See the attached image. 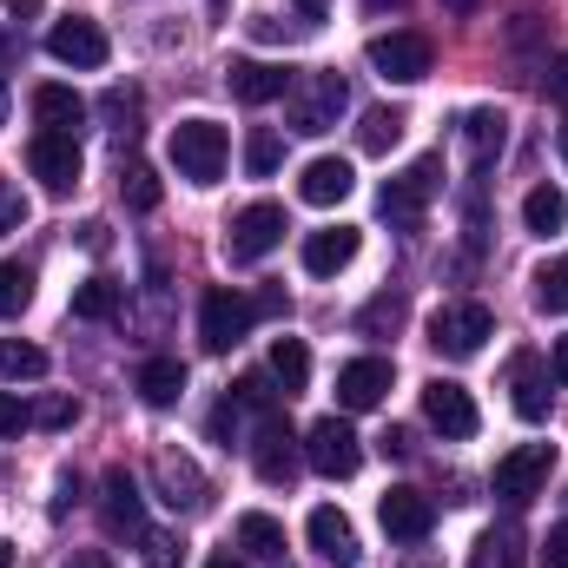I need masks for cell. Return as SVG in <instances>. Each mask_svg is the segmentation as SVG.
Wrapping results in <instances>:
<instances>
[{
  "instance_id": "cell-1",
  "label": "cell",
  "mask_w": 568,
  "mask_h": 568,
  "mask_svg": "<svg viewBox=\"0 0 568 568\" xmlns=\"http://www.w3.org/2000/svg\"><path fill=\"white\" fill-rule=\"evenodd\" d=\"M351 106V87L331 73V67H311V73H291V93H284V120L291 133H331Z\"/></svg>"
},
{
  "instance_id": "cell-2",
  "label": "cell",
  "mask_w": 568,
  "mask_h": 568,
  "mask_svg": "<svg viewBox=\"0 0 568 568\" xmlns=\"http://www.w3.org/2000/svg\"><path fill=\"white\" fill-rule=\"evenodd\" d=\"M165 152H172L179 179H192V185H219V179H225V159H232V140H225V126H212V120H179Z\"/></svg>"
},
{
  "instance_id": "cell-3",
  "label": "cell",
  "mask_w": 568,
  "mask_h": 568,
  "mask_svg": "<svg viewBox=\"0 0 568 568\" xmlns=\"http://www.w3.org/2000/svg\"><path fill=\"white\" fill-rule=\"evenodd\" d=\"M252 317H258V304H252L245 291H232V284H212V291L199 297V344H205L212 357H225L232 344H245Z\"/></svg>"
},
{
  "instance_id": "cell-4",
  "label": "cell",
  "mask_w": 568,
  "mask_h": 568,
  "mask_svg": "<svg viewBox=\"0 0 568 568\" xmlns=\"http://www.w3.org/2000/svg\"><path fill=\"white\" fill-rule=\"evenodd\" d=\"M496 337V317H489V304H476V297H463V304H443L436 317H429V344H436V357H476L483 344Z\"/></svg>"
},
{
  "instance_id": "cell-5",
  "label": "cell",
  "mask_w": 568,
  "mask_h": 568,
  "mask_svg": "<svg viewBox=\"0 0 568 568\" xmlns=\"http://www.w3.org/2000/svg\"><path fill=\"white\" fill-rule=\"evenodd\" d=\"M429 67H436L429 33L397 27V33H377V40H371V73L390 80V87H417V80H429Z\"/></svg>"
},
{
  "instance_id": "cell-6",
  "label": "cell",
  "mask_w": 568,
  "mask_h": 568,
  "mask_svg": "<svg viewBox=\"0 0 568 568\" xmlns=\"http://www.w3.org/2000/svg\"><path fill=\"white\" fill-rule=\"evenodd\" d=\"M278 245H284V205H272V199L245 205V212L225 225V258H232V265H258V258H272Z\"/></svg>"
},
{
  "instance_id": "cell-7",
  "label": "cell",
  "mask_w": 568,
  "mask_h": 568,
  "mask_svg": "<svg viewBox=\"0 0 568 568\" xmlns=\"http://www.w3.org/2000/svg\"><path fill=\"white\" fill-rule=\"evenodd\" d=\"M436 192H443V159L424 152V159H410V165L384 185V199H377V205H384V219H390V225H417Z\"/></svg>"
},
{
  "instance_id": "cell-8",
  "label": "cell",
  "mask_w": 568,
  "mask_h": 568,
  "mask_svg": "<svg viewBox=\"0 0 568 568\" xmlns=\"http://www.w3.org/2000/svg\"><path fill=\"white\" fill-rule=\"evenodd\" d=\"M304 463H311L317 476L344 483V476H357V469H364V443H357V429L344 424V417H317L311 436H304Z\"/></svg>"
},
{
  "instance_id": "cell-9",
  "label": "cell",
  "mask_w": 568,
  "mask_h": 568,
  "mask_svg": "<svg viewBox=\"0 0 568 568\" xmlns=\"http://www.w3.org/2000/svg\"><path fill=\"white\" fill-rule=\"evenodd\" d=\"M549 469H556V443H523V449H509V456L496 463V496H503L509 509H523V503L542 496Z\"/></svg>"
},
{
  "instance_id": "cell-10",
  "label": "cell",
  "mask_w": 568,
  "mask_h": 568,
  "mask_svg": "<svg viewBox=\"0 0 568 568\" xmlns=\"http://www.w3.org/2000/svg\"><path fill=\"white\" fill-rule=\"evenodd\" d=\"M152 483H159V503H165L172 516H199V509L212 503V483H205V476H199V463H192V456H179V449H159Z\"/></svg>"
},
{
  "instance_id": "cell-11",
  "label": "cell",
  "mask_w": 568,
  "mask_h": 568,
  "mask_svg": "<svg viewBox=\"0 0 568 568\" xmlns=\"http://www.w3.org/2000/svg\"><path fill=\"white\" fill-rule=\"evenodd\" d=\"M47 53L60 60V67H80V73H93V67H106V33H100V20H87V13H67V20H53V33H47Z\"/></svg>"
},
{
  "instance_id": "cell-12",
  "label": "cell",
  "mask_w": 568,
  "mask_h": 568,
  "mask_svg": "<svg viewBox=\"0 0 568 568\" xmlns=\"http://www.w3.org/2000/svg\"><path fill=\"white\" fill-rule=\"evenodd\" d=\"M27 165H33V179L47 185V192H73L80 185V140L73 133H33L27 140Z\"/></svg>"
},
{
  "instance_id": "cell-13",
  "label": "cell",
  "mask_w": 568,
  "mask_h": 568,
  "mask_svg": "<svg viewBox=\"0 0 568 568\" xmlns=\"http://www.w3.org/2000/svg\"><path fill=\"white\" fill-rule=\"evenodd\" d=\"M424 417L436 436H449V443H469L476 436V397L463 390V384H449V377H436V384H424Z\"/></svg>"
},
{
  "instance_id": "cell-14",
  "label": "cell",
  "mask_w": 568,
  "mask_h": 568,
  "mask_svg": "<svg viewBox=\"0 0 568 568\" xmlns=\"http://www.w3.org/2000/svg\"><path fill=\"white\" fill-rule=\"evenodd\" d=\"M100 516H106V529H113L120 542H145V536H152V529H145V496L126 469H106V483H100Z\"/></svg>"
},
{
  "instance_id": "cell-15",
  "label": "cell",
  "mask_w": 568,
  "mask_h": 568,
  "mask_svg": "<svg viewBox=\"0 0 568 568\" xmlns=\"http://www.w3.org/2000/svg\"><path fill=\"white\" fill-rule=\"evenodd\" d=\"M377 523H384V536L390 542H424L429 529H436V503H429L424 489H384V503H377Z\"/></svg>"
},
{
  "instance_id": "cell-16",
  "label": "cell",
  "mask_w": 568,
  "mask_h": 568,
  "mask_svg": "<svg viewBox=\"0 0 568 568\" xmlns=\"http://www.w3.org/2000/svg\"><path fill=\"white\" fill-rule=\"evenodd\" d=\"M297 463H304V443L284 429V417H265V424H258V443H252V469H258V483L284 489V483L297 476Z\"/></svg>"
},
{
  "instance_id": "cell-17",
  "label": "cell",
  "mask_w": 568,
  "mask_h": 568,
  "mask_svg": "<svg viewBox=\"0 0 568 568\" xmlns=\"http://www.w3.org/2000/svg\"><path fill=\"white\" fill-rule=\"evenodd\" d=\"M509 390H516L509 404H516V417H523V424H542V417H549V404H556V390H549V364H542L536 351H523V357L509 364Z\"/></svg>"
},
{
  "instance_id": "cell-18",
  "label": "cell",
  "mask_w": 568,
  "mask_h": 568,
  "mask_svg": "<svg viewBox=\"0 0 568 568\" xmlns=\"http://www.w3.org/2000/svg\"><path fill=\"white\" fill-rule=\"evenodd\" d=\"M304 536H311V549H317L324 562L357 568V529H351V516H344V509L317 503V509H311V523H304Z\"/></svg>"
},
{
  "instance_id": "cell-19",
  "label": "cell",
  "mask_w": 568,
  "mask_h": 568,
  "mask_svg": "<svg viewBox=\"0 0 568 568\" xmlns=\"http://www.w3.org/2000/svg\"><path fill=\"white\" fill-rule=\"evenodd\" d=\"M384 397H390V364L384 357H357V364L337 371V404L344 410H377Z\"/></svg>"
},
{
  "instance_id": "cell-20",
  "label": "cell",
  "mask_w": 568,
  "mask_h": 568,
  "mask_svg": "<svg viewBox=\"0 0 568 568\" xmlns=\"http://www.w3.org/2000/svg\"><path fill=\"white\" fill-rule=\"evenodd\" d=\"M357 245H364L357 225H324V232L304 239V272H311V278H337V272L357 258Z\"/></svg>"
},
{
  "instance_id": "cell-21",
  "label": "cell",
  "mask_w": 568,
  "mask_h": 568,
  "mask_svg": "<svg viewBox=\"0 0 568 568\" xmlns=\"http://www.w3.org/2000/svg\"><path fill=\"white\" fill-rule=\"evenodd\" d=\"M225 80H232V100H245V106H272V100L291 93V73L272 67V60H232Z\"/></svg>"
},
{
  "instance_id": "cell-22",
  "label": "cell",
  "mask_w": 568,
  "mask_h": 568,
  "mask_svg": "<svg viewBox=\"0 0 568 568\" xmlns=\"http://www.w3.org/2000/svg\"><path fill=\"white\" fill-rule=\"evenodd\" d=\"M351 185H357L351 159H311V165L297 172V199H304V205H344Z\"/></svg>"
},
{
  "instance_id": "cell-23",
  "label": "cell",
  "mask_w": 568,
  "mask_h": 568,
  "mask_svg": "<svg viewBox=\"0 0 568 568\" xmlns=\"http://www.w3.org/2000/svg\"><path fill=\"white\" fill-rule=\"evenodd\" d=\"M503 140H509V113H503V106H476V113H463V152H469L476 172L496 165Z\"/></svg>"
},
{
  "instance_id": "cell-24",
  "label": "cell",
  "mask_w": 568,
  "mask_h": 568,
  "mask_svg": "<svg viewBox=\"0 0 568 568\" xmlns=\"http://www.w3.org/2000/svg\"><path fill=\"white\" fill-rule=\"evenodd\" d=\"M33 120H40V133H73V126L87 120V100H80L73 87L47 80V87H33Z\"/></svg>"
},
{
  "instance_id": "cell-25",
  "label": "cell",
  "mask_w": 568,
  "mask_h": 568,
  "mask_svg": "<svg viewBox=\"0 0 568 568\" xmlns=\"http://www.w3.org/2000/svg\"><path fill=\"white\" fill-rule=\"evenodd\" d=\"M140 397L152 410L179 404V397H185V364H179V357H145L140 364Z\"/></svg>"
},
{
  "instance_id": "cell-26",
  "label": "cell",
  "mask_w": 568,
  "mask_h": 568,
  "mask_svg": "<svg viewBox=\"0 0 568 568\" xmlns=\"http://www.w3.org/2000/svg\"><path fill=\"white\" fill-rule=\"evenodd\" d=\"M469 568H529V562H523V529H516V523L483 529V536H476V556H469Z\"/></svg>"
},
{
  "instance_id": "cell-27",
  "label": "cell",
  "mask_w": 568,
  "mask_h": 568,
  "mask_svg": "<svg viewBox=\"0 0 568 568\" xmlns=\"http://www.w3.org/2000/svg\"><path fill=\"white\" fill-rule=\"evenodd\" d=\"M239 549L258 556V562H284V529L265 509H245V516H239Z\"/></svg>"
},
{
  "instance_id": "cell-28",
  "label": "cell",
  "mask_w": 568,
  "mask_h": 568,
  "mask_svg": "<svg viewBox=\"0 0 568 568\" xmlns=\"http://www.w3.org/2000/svg\"><path fill=\"white\" fill-rule=\"evenodd\" d=\"M0 377L7 384H40L47 377V351L27 337H0Z\"/></svg>"
},
{
  "instance_id": "cell-29",
  "label": "cell",
  "mask_w": 568,
  "mask_h": 568,
  "mask_svg": "<svg viewBox=\"0 0 568 568\" xmlns=\"http://www.w3.org/2000/svg\"><path fill=\"white\" fill-rule=\"evenodd\" d=\"M272 384H278L284 397H297V390L311 384V351H304L297 337H278V344H272Z\"/></svg>"
},
{
  "instance_id": "cell-30",
  "label": "cell",
  "mask_w": 568,
  "mask_h": 568,
  "mask_svg": "<svg viewBox=\"0 0 568 568\" xmlns=\"http://www.w3.org/2000/svg\"><path fill=\"white\" fill-rule=\"evenodd\" d=\"M523 225H529L536 239H549V232H562V225H568V199L556 192V185H536V192L523 199Z\"/></svg>"
},
{
  "instance_id": "cell-31",
  "label": "cell",
  "mask_w": 568,
  "mask_h": 568,
  "mask_svg": "<svg viewBox=\"0 0 568 568\" xmlns=\"http://www.w3.org/2000/svg\"><path fill=\"white\" fill-rule=\"evenodd\" d=\"M404 317H410L404 291H377V297L357 311V331H364V337H390V331H404Z\"/></svg>"
},
{
  "instance_id": "cell-32",
  "label": "cell",
  "mask_w": 568,
  "mask_h": 568,
  "mask_svg": "<svg viewBox=\"0 0 568 568\" xmlns=\"http://www.w3.org/2000/svg\"><path fill=\"white\" fill-rule=\"evenodd\" d=\"M404 126H410V120H404L397 106H371L364 126H357V145H364V152H390V145L404 140Z\"/></svg>"
},
{
  "instance_id": "cell-33",
  "label": "cell",
  "mask_w": 568,
  "mask_h": 568,
  "mask_svg": "<svg viewBox=\"0 0 568 568\" xmlns=\"http://www.w3.org/2000/svg\"><path fill=\"white\" fill-rule=\"evenodd\" d=\"M120 311V284L113 278H87L80 291H73V317H93V324H106Z\"/></svg>"
},
{
  "instance_id": "cell-34",
  "label": "cell",
  "mask_w": 568,
  "mask_h": 568,
  "mask_svg": "<svg viewBox=\"0 0 568 568\" xmlns=\"http://www.w3.org/2000/svg\"><path fill=\"white\" fill-rule=\"evenodd\" d=\"M27 304H33V265L7 258V265H0V317H20Z\"/></svg>"
},
{
  "instance_id": "cell-35",
  "label": "cell",
  "mask_w": 568,
  "mask_h": 568,
  "mask_svg": "<svg viewBox=\"0 0 568 568\" xmlns=\"http://www.w3.org/2000/svg\"><path fill=\"white\" fill-rule=\"evenodd\" d=\"M120 199H126L133 212H152V205H159V172L140 165V159H126V165H120Z\"/></svg>"
},
{
  "instance_id": "cell-36",
  "label": "cell",
  "mask_w": 568,
  "mask_h": 568,
  "mask_svg": "<svg viewBox=\"0 0 568 568\" xmlns=\"http://www.w3.org/2000/svg\"><path fill=\"white\" fill-rule=\"evenodd\" d=\"M536 304H542L549 317H562V311H568V252H562V258H549V265L536 272Z\"/></svg>"
},
{
  "instance_id": "cell-37",
  "label": "cell",
  "mask_w": 568,
  "mask_h": 568,
  "mask_svg": "<svg viewBox=\"0 0 568 568\" xmlns=\"http://www.w3.org/2000/svg\"><path fill=\"white\" fill-rule=\"evenodd\" d=\"M278 159H284V140L272 126H252V140H245V172H252V179H272Z\"/></svg>"
},
{
  "instance_id": "cell-38",
  "label": "cell",
  "mask_w": 568,
  "mask_h": 568,
  "mask_svg": "<svg viewBox=\"0 0 568 568\" xmlns=\"http://www.w3.org/2000/svg\"><path fill=\"white\" fill-rule=\"evenodd\" d=\"M232 404L239 410H258V417H278V390H272V377H239V390H232Z\"/></svg>"
},
{
  "instance_id": "cell-39",
  "label": "cell",
  "mask_w": 568,
  "mask_h": 568,
  "mask_svg": "<svg viewBox=\"0 0 568 568\" xmlns=\"http://www.w3.org/2000/svg\"><path fill=\"white\" fill-rule=\"evenodd\" d=\"M100 113L113 120V133H126V140L140 133V126H133V120H140V93H126V87H113V93L100 100Z\"/></svg>"
},
{
  "instance_id": "cell-40",
  "label": "cell",
  "mask_w": 568,
  "mask_h": 568,
  "mask_svg": "<svg viewBox=\"0 0 568 568\" xmlns=\"http://www.w3.org/2000/svg\"><path fill=\"white\" fill-rule=\"evenodd\" d=\"M20 225H27V192H20L13 179H0V239L20 232Z\"/></svg>"
},
{
  "instance_id": "cell-41",
  "label": "cell",
  "mask_w": 568,
  "mask_h": 568,
  "mask_svg": "<svg viewBox=\"0 0 568 568\" xmlns=\"http://www.w3.org/2000/svg\"><path fill=\"white\" fill-rule=\"evenodd\" d=\"M73 417H80V404H73V397H40V404H33V424H40V429H67Z\"/></svg>"
},
{
  "instance_id": "cell-42",
  "label": "cell",
  "mask_w": 568,
  "mask_h": 568,
  "mask_svg": "<svg viewBox=\"0 0 568 568\" xmlns=\"http://www.w3.org/2000/svg\"><path fill=\"white\" fill-rule=\"evenodd\" d=\"M27 424H33V410H27L13 390H0V436H20Z\"/></svg>"
},
{
  "instance_id": "cell-43",
  "label": "cell",
  "mask_w": 568,
  "mask_h": 568,
  "mask_svg": "<svg viewBox=\"0 0 568 568\" xmlns=\"http://www.w3.org/2000/svg\"><path fill=\"white\" fill-rule=\"evenodd\" d=\"M536 562H542V568H568V523H556V529L542 536V549H536Z\"/></svg>"
},
{
  "instance_id": "cell-44",
  "label": "cell",
  "mask_w": 568,
  "mask_h": 568,
  "mask_svg": "<svg viewBox=\"0 0 568 568\" xmlns=\"http://www.w3.org/2000/svg\"><path fill=\"white\" fill-rule=\"evenodd\" d=\"M239 417H245V410H239V404L225 397V404L212 410V436H225V443H232V436H239Z\"/></svg>"
},
{
  "instance_id": "cell-45",
  "label": "cell",
  "mask_w": 568,
  "mask_h": 568,
  "mask_svg": "<svg viewBox=\"0 0 568 568\" xmlns=\"http://www.w3.org/2000/svg\"><path fill=\"white\" fill-rule=\"evenodd\" d=\"M549 377L568 384V337H556V351H549Z\"/></svg>"
},
{
  "instance_id": "cell-46",
  "label": "cell",
  "mask_w": 568,
  "mask_h": 568,
  "mask_svg": "<svg viewBox=\"0 0 568 568\" xmlns=\"http://www.w3.org/2000/svg\"><path fill=\"white\" fill-rule=\"evenodd\" d=\"M67 568H113V556H100V549H73Z\"/></svg>"
},
{
  "instance_id": "cell-47",
  "label": "cell",
  "mask_w": 568,
  "mask_h": 568,
  "mask_svg": "<svg viewBox=\"0 0 568 568\" xmlns=\"http://www.w3.org/2000/svg\"><path fill=\"white\" fill-rule=\"evenodd\" d=\"M0 7H7L13 20H33V13H47V0H0Z\"/></svg>"
},
{
  "instance_id": "cell-48",
  "label": "cell",
  "mask_w": 568,
  "mask_h": 568,
  "mask_svg": "<svg viewBox=\"0 0 568 568\" xmlns=\"http://www.w3.org/2000/svg\"><path fill=\"white\" fill-rule=\"evenodd\" d=\"M80 245L87 252H106V225H80Z\"/></svg>"
},
{
  "instance_id": "cell-49",
  "label": "cell",
  "mask_w": 568,
  "mask_h": 568,
  "mask_svg": "<svg viewBox=\"0 0 568 568\" xmlns=\"http://www.w3.org/2000/svg\"><path fill=\"white\" fill-rule=\"evenodd\" d=\"M297 13H304V20H324V13H331V0H297Z\"/></svg>"
},
{
  "instance_id": "cell-50",
  "label": "cell",
  "mask_w": 568,
  "mask_h": 568,
  "mask_svg": "<svg viewBox=\"0 0 568 568\" xmlns=\"http://www.w3.org/2000/svg\"><path fill=\"white\" fill-rule=\"evenodd\" d=\"M443 7H449V13H476L483 0H443Z\"/></svg>"
},
{
  "instance_id": "cell-51",
  "label": "cell",
  "mask_w": 568,
  "mask_h": 568,
  "mask_svg": "<svg viewBox=\"0 0 568 568\" xmlns=\"http://www.w3.org/2000/svg\"><path fill=\"white\" fill-rule=\"evenodd\" d=\"M205 568H245V562H239V556H212Z\"/></svg>"
},
{
  "instance_id": "cell-52",
  "label": "cell",
  "mask_w": 568,
  "mask_h": 568,
  "mask_svg": "<svg viewBox=\"0 0 568 568\" xmlns=\"http://www.w3.org/2000/svg\"><path fill=\"white\" fill-rule=\"evenodd\" d=\"M0 568H13V549H7V542H0Z\"/></svg>"
},
{
  "instance_id": "cell-53",
  "label": "cell",
  "mask_w": 568,
  "mask_h": 568,
  "mask_svg": "<svg viewBox=\"0 0 568 568\" xmlns=\"http://www.w3.org/2000/svg\"><path fill=\"white\" fill-rule=\"evenodd\" d=\"M0 126H7V87H0Z\"/></svg>"
},
{
  "instance_id": "cell-54",
  "label": "cell",
  "mask_w": 568,
  "mask_h": 568,
  "mask_svg": "<svg viewBox=\"0 0 568 568\" xmlns=\"http://www.w3.org/2000/svg\"><path fill=\"white\" fill-rule=\"evenodd\" d=\"M556 145H562V159H568V126H562V140H556Z\"/></svg>"
},
{
  "instance_id": "cell-55",
  "label": "cell",
  "mask_w": 568,
  "mask_h": 568,
  "mask_svg": "<svg viewBox=\"0 0 568 568\" xmlns=\"http://www.w3.org/2000/svg\"><path fill=\"white\" fill-rule=\"evenodd\" d=\"M0 53H7V40H0Z\"/></svg>"
},
{
  "instance_id": "cell-56",
  "label": "cell",
  "mask_w": 568,
  "mask_h": 568,
  "mask_svg": "<svg viewBox=\"0 0 568 568\" xmlns=\"http://www.w3.org/2000/svg\"><path fill=\"white\" fill-rule=\"evenodd\" d=\"M278 568H284V562H278Z\"/></svg>"
}]
</instances>
